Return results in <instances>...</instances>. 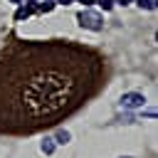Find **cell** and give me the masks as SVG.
Returning <instances> with one entry per match:
<instances>
[{"instance_id":"1","label":"cell","mask_w":158,"mask_h":158,"mask_svg":"<svg viewBox=\"0 0 158 158\" xmlns=\"http://www.w3.org/2000/svg\"><path fill=\"white\" fill-rule=\"evenodd\" d=\"M104 81V59L74 42H15L0 54V131L32 133L77 111Z\"/></svg>"},{"instance_id":"2","label":"cell","mask_w":158,"mask_h":158,"mask_svg":"<svg viewBox=\"0 0 158 158\" xmlns=\"http://www.w3.org/2000/svg\"><path fill=\"white\" fill-rule=\"evenodd\" d=\"M77 22H79L81 27H86V30H94V32H99V30L104 27V17H101L96 10H89V7L79 10V15H77Z\"/></svg>"},{"instance_id":"3","label":"cell","mask_w":158,"mask_h":158,"mask_svg":"<svg viewBox=\"0 0 158 158\" xmlns=\"http://www.w3.org/2000/svg\"><path fill=\"white\" fill-rule=\"evenodd\" d=\"M121 104H123L126 109H141V106L146 104V96L138 94V91H128V94L121 96Z\"/></svg>"},{"instance_id":"4","label":"cell","mask_w":158,"mask_h":158,"mask_svg":"<svg viewBox=\"0 0 158 158\" xmlns=\"http://www.w3.org/2000/svg\"><path fill=\"white\" fill-rule=\"evenodd\" d=\"M30 15H35V5H25V2H20L17 10H15V22H22V20H27Z\"/></svg>"},{"instance_id":"5","label":"cell","mask_w":158,"mask_h":158,"mask_svg":"<svg viewBox=\"0 0 158 158\" xmlns=\"http://www.w3.org/2000/svg\"><path fill=\"white\" fill-rule=\"evenodd\" d=\"M54 0H37V5H35V12H40V15H47V12H52L54 10Z\"/></svg>"},{"instance_id":"6","label":"cell","mask_w":158,"mask_h":158,"mask_svg":"<svg viewBox=\"0 0 158 158\" xmlns=\"http://www.w3.org/2000/svg\"><path fill=\"white\" fill-rule=\"evenodd\" d=\"M69 138H72V136H69V131H64V128H59V131L54 133V141H57V143H69Z\"/></svg>"},{"instance_id":"7","label":"cell","mask_w":158,"mask_h":158,"mask_svg":"<svg viewBox=\"0 0 158 158\" xmlns=\"http://www.w3.org/2000/svg\"><path fill=\"white\" fill-rule=\"evenodd\" d=\"M52 151H54V138H44V141H42V153L49 156Z\"/></svg>"},{"instance_id":"8","label":"cell","mask_w":158,"mask_h":158,"mask_svg":"<svg viewBox=\"0 0 158 158\" xmlns=\"http://www.w3.org/2000/svg\"><path fill=\"white\" fill-rule=\"evenodd\" d=\"M141 10H156V0H136Z\"/></svg>"},{"instance_id":"9","label":"cell","mask_w":158,"mask_h":158,"mask_svg":"<svg viewBox=\"0 0 158 158\" xmlns=\"http://www.w3.org/2000/svg\"><path fill=\"white\" fill-rule=\"evenodd\" d=\"M96 2H99L101 10H111V7H114V0H96Z\"/></svg>"},{"instance_id":"10","label":"cell","mask_w":158,"mask_h":158,"mask_svg":"<svg viewBox=\"0 0 158 158\" xmlns=\"http://www.w3.org/2000/svg\"><path fill=\"white\" fill-rule=\"evenodd\" d=\"M54 2H57V5H72L74 0H54Z\"/></svg>"},{"instance_id":"11","label":"cell","mask_w":158,"mask_h":158,"mask_svg":"<svg viewBox=\"0 0 158 158\" xmlns=\"http://www.w3.org/2000/svg\"><path fill=\"white\" fill-rule=\"evenodd\" d=\"M74 2H81V5H84V7H89V5H91V2H94V0H74Z\"/></svg>"},{"instance_id":"12","label":"cell","mask_w":158,"mask_h":158,"mask_svg":"<svg viewBox=\"0 0 158 158\" xmlns=\"http://www.w3.org/2000/svg\"><path fill=\"white\" fill-rule=\"evenodd\" d=\"M114 2H118V5H128V2H133V0H114Z\"/></svg>"},{"instance_id":"13","label":"cell","mask_w":158,"mask_h":158,"mask_svg":"<svg viewBox=\"0 0 158 158\" xmlns=\"http://www.w3.org/2000/svg\"><path fill=\"white\" fill-rule=\"evenodd\" d=\"M25 5H37V0H22Z\"/></svg>"},{"instance_id":"14","label":"cell","mask_w":158,"mask_h":158,"mask_svg":"<svg viewBox=\"0 0 158 158\" xmlns=\"http://www.w3.org/2000/svg\"><path fill=\"white\" fill-rule=\"evenodd\" d=\"M10 2H15V5H20V2H22V0H10Z\"/></svg>"}]
</instances>
